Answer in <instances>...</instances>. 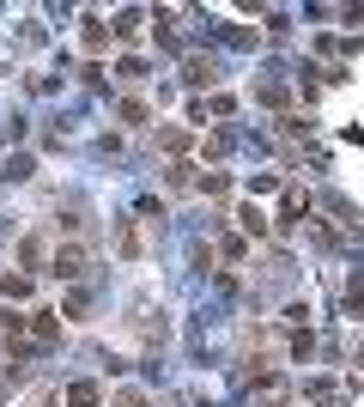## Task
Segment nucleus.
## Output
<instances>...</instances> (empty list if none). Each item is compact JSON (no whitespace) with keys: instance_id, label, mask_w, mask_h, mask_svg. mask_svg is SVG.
<instances>
[{"instance_id":"obj_1","label":"nucleus","mask_w":364,"mask_h":407,"mask_svg":"<svg viewBox=\"0 0 364 407\" xmlns=\"http://www.w3.org/2000/svg\"><path fill=\"white\" fill-rule=\"evenodd\" d=\"M67 401H73V407H97V389H91V383H73V395H67Z\"/></svg>"},{"instance_id":"obj_2","label":"nucleus","mask_w":364,"mask_h":407,"mask_svg":"<svg viewBox=\"0 0 364 407\" xmlns=\"http://www.w3.org/2000/svg\"><path fill=\"white\" fill-rule=\"evenodd\" d=\"M79 261H85V256H79V249H67V256H55V273H79Z\"/></svg>"}]
</instances>
